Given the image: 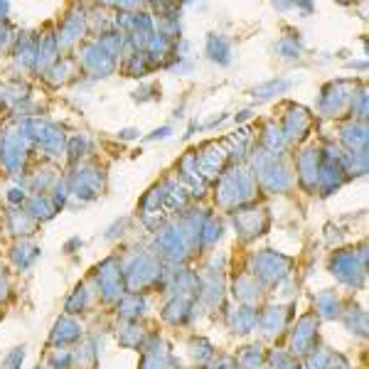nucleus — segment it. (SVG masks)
Returning <instances> with one entry per match:
<instances>
[{
    "instance_id": "f257e3e1",
    "label": "nucleus",
    "mask_w": 369,
    "mask_h": 369,
    "mask_svg": "<svg viewBox=\"0 0 369 369\" xmlns=\"http://www.w3.org/2000/svg\"><path fill=\"white\" fill-rule=\"evenodd\" d=\"M170 133H172L170 128H168V126H163V128H157V130H153V136H148V141H157V138L163 141V138H168Z\"/></svg>"
},
{
    "instance_id": "7ed1b4c3",
    "label": "nucleus",
    "mask_w": 369,
    "mask_h": 369,
    "mask_svg": "<svg viewBox=\"0 0 369 369\" xmlns=\"http://www.w3.org/2000/svg\"><path fill=\"white\" fill-rule=\"evenodd\" d=\"M136 136H138L136 128H126V130H121V138H136Z\"/></svg>"
},
{
    "instance_id": "f03ea898",
    "label": "nucleus",
    "mask_w": 369,
    "mask_h": 369,
    "mask_svg": "<svg viewBox=\"0 0 369 369\" xmlns=\"http://www.w3.org/2000/svg\"><path fill=\"white\" fill-rule=\"evenodd\" d=\"M22 362V350H17V352H13V357L5 362V369H13L15 364H20Z\"/></svg>"
}]
</instances>
